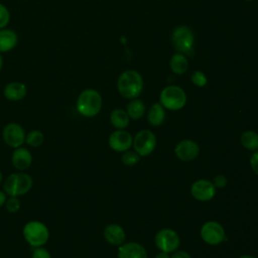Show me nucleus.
I'll list each match as a JSON object with an SVG mask.
<instances>
[{
	"mask_svg": "<svg viewBox=\"0 0 258 258\" xmlns=\"http://www.w3.org/2000/svg\"><path fill=\"white\" fill-rule=\"evenodd\" d=\"M117 89L122 97L126 99H135L142 92L143 79L137 71L127 70L119 76Z\"/></svg>",
	"mask_w": 258,
	"mask_h": 258,
	"instance_id": "f257e3e1",
	"label": "nucleus"
},
{
	"mask_svg": "<svg viewBox=\"0 0 258 258\" xmlns=\"http://www.w3.org/2000/svg\"><path fill=\"white\" fill-rule=\"evenodd\" d=\"M102 97L94 89L84 90L77 99V110L84 117H95L102 109Z\"/></svg>",
	"mask_w": 258,
	"mask_h": 258,
	"instance_id": "f03ea898",
	"label": "nucleus"
},
{
	"mask_svg": "<svg viewBox=\"0 0 258 258\" xmlns=\"http://www.w3.org/2000/svg\"><path fill=\"white\" fill-rule=\"evenodd\" d=\"M33 184L32 177L24 172L11 173L3 183L4 192L8 197H20L27 194Z\"/></svg>",
	"mask_w": 258,
	"mask_h": 258,
	"instance_id": "7ed1b4c3",
	"label": "nucleus"
},
{
	"mask_svg": "<svg viewBox=\"0 0 258 258\" xmlns=\"http://www.w3.org/2000/svg\"><path fill=\"white\" fill-rule=\"evenodd\" d=\"M25 241L33 248L42 247L49 239V230L45 224L40 221L27 222L22 230Z\"/></svg>",
	"mask_w": 258,
	"mask_h": 258,
	"instance_id": "20e7f679",
	"label": "nucleus"
},
{
	"mask_svg": "<svg viewBox=\"0 0 258 258\" xmlns=\"http://www.w3.org/2000/svg\"><path fill=\"white\" fill-rule=\"evenodd\" d=\"M159 101L163 108L170 111H177L184 107L186 103V94L180 87L170 85L162 89Z\"/></svg>",
	"mask_w": 258,
	"mask_h": 258,
	"instance_id": "39448f33",
	"label": "nucleus"
},
{
	"mask_svg": "<svg viewBox=\"0 0 258 258\" xmlns=\"http://www.w3.org/2000/svg\"><path fill=\"white\" fill-rule=\"evenodd\" d=\"M195 35L192 30L184 25L177 26L171 33V43L177 52L191 55L194 51Z\"/></svg>",
	"mask_w": 258,
	"mask_h": 258,
	"instance_id": "423d86ee",
	"label": "nucleus"
},
{
	"mask_svg": "<svg viewBox=\"0 0 258 258\" xmlns=\"http://www.w3.org/2000/svg\"><path fill=\"white\" fill-rule=\"evenodd\" d=\"M155 246L161 251L165 253L174 252L180 243L178 234L169 228H164L159 230L154 237Z\"/></svg>",
	"mask_w": 258,
	"mask_h": 258,
	"instance_id": "0eeeda50",
	"label": "nucleus"
},
{
	"mask_svg": "<svg viewBox=\"0 0 258 258\" xmlns=\"http://www.w3.org/2000/svg\"><path fill=\"white\" fill-rule=\"evenodd\" d=\"M133 148L142 157L153 152L156 146V137L150 130L143 129L136 133L133 138Z\"/></svg>",
	"mask_w": 258,
	"mask_h": 258,
	"instance_id": "6e6552de",
	"label": "nucleus"
},
{
	"mask_svg": "<svg viewBox=\"0 0 258 258\" xmlns=\"http://www.w3.org/2000/svg\"><path fill=\"white\" fill-rule=\"evenodd\" d=\"M25 136L26 133L23 127L15 122L5 125L2 131V137L5 144L14 149L22 146V144L25 142Z\"/></svg>",
	"mask_w": 258,
	"mask_h": 258,
	"instance_id": "1a4fd4ad",
	"label": "nucleus"
},
{
	"mask_svg": "<svg viewBox=\"0 0 258 258\" xmlns=\"http://www.w3.org/2000/svg\"><path fill=\"white\" fill-rule=\"evenodd\" d=\"M201 237L210 245H218L226 239V234L220 223L216 221H209L202 226Z\"/></svg>",
	"mask_w": 258,
	"mask_h": 258,
	"instance_id": "9d476101",
	"label": "nucleus"
},
{
	"mask_svg": "<svg viewBox=\"0 0 258 258\" xmlns=\"http://www.w3.org/2000/svg\"><path fill=\"white\" fill-rule=\"evenodd\" d=\"M108 142L109 146L114 151L124 152L131 148L133 144V137L128 131L124 129H117L111 133Z\"/></svg>",
	"mask_w": 258,
	"mask_h": 258,
	"instance_id": "9b49d317",
	"label": "nucleus"
},
{
	"mask_svg": "<svg viewBox=\"0 0 258 258\" xmlns=\"http://www.w3.org/2000/svg\"><path fill=\"white\" fill-rule=\"evenodd\" d=\"M191 196L200 202H208L216 195V186L208 179L196 180L190 187Z\"/></svg>",
	"mask_w": 258,
	"mask_h": 258,
	"instance_id": "f8f14e48",
	"label": "nucleus"
},
{
	"mask_svg": "<svg viewBox=\"0 0 258 258\" xmlns=\"http://www.w3.org/2000/svg\"><path fill=\"white\" fill-rule=\"evenodd\" d=\"M174 153L176 157L182 161H191L198 157L200 146L194 140L184 139L175 145Z\"/></svg>",
	"mask_w": 258,
	"mask_h": 258,
	"instance_id": "ddd939ff",
	"label": "nucleus"
},
{
	"mask_svg": "<svg viewBox=\"0 0 258 258\" xmlns=\"http://www.w3.org/2000/svg\"><path fill=\"white\" fill-rule=\"evenodd\" d=\"M118 258H147L145 248L137 242L123 243L118 248Z\"/></svg>",
	"mask_w": 258,
	"mask_h": 258,
	"instance_id": "4468645a",
	"label": "nucleus"
},
{
	"mask_svg": "<svg viewBox=\"0 0 258 258\" xmlns=\"http://www.w3.org/2000/svg\"><path fill=\"white\" fill-rule=\"evenodd\" d=\"M11 162L13 166L19 171L26 170L27 168L30 167L32 163V153L29 149L25 147H17L14 149L12 153Z\"/></svg>",
	"mask_w": 258,
	"mask_h": 258,
	"instance_id": "2eb2a0df",
	"label": "nucleus"
},
{
	"mask_svg": "<svg viewBox=\"0 0 258 258\" xmlns=\"http://www.w3.org/2000/svg\"><path fill=\"white\" fill-rule=\"evenodd\" d=\"M105 240L114 246H120L125 242L126 234L124 229L118 224H109L104 229Z\"/></svg>",
	"mask_w": 258,
	"mask_h": 258,
	"instance_id": "dca6fc26",
	"label": "nucleus"
},
{
	"mask_svg": "<svg viewBox=\"0 0 258 258\" xmlns=\"http://www.w3.org/2000/svg\"><path fill=\"white\" fill-rule=\"evenodd\" d=\"M27 93V88L23 83L20 82H11L4 87L3 94L4 97L9 101H20L22 100Z\"/></svg>",
	"mask_w": 258,
	"mask_h": 258,
	"instance_id": "f3484780",
	"label": "nucleus"
},
{
	"mask_svg": "<svg viewBox=\"0 0 258 258\" xmlns=\"http://www.w3.org/2000/svg\"><path fill=\"white\" fill-rule=\"evenodd\" d=\"M17 44V34L11 29H0V52L11 50Z\"/></svg>",
	"mask_w": 258,
	"mask_h": 258,
	"instance_id": "a211bd4d",
	"label": "nucleus"
},
{
	"mask_svg": "<svg viewBox=\"0 0 258 258\" xmlns=\"http://www.w3.org/2000/svg\"><path fill=\"white\" fill-rule=\"evenodd\" d=\"M165 120V111L160 103H154L147 114V121L152 126H160Z\"/></svg>",
	"mask_w": 258,
	"mask_h": 258,
	"instance_id": "6ab92c4d",
	"label": "nucleus"
},
{
	"mask_svg": "<svg viewBox=\"0 0 258 258\" xmlns=\"http://www.w3.org/2000/svg\"><path fill=\"white\" fill-rule=\"evenodd\" d=\"M170 70L176 75L184 74L188 69V60L183 53H174L170 58Z\"/></svg>",
	"mask_w": 258,
	"mask_h": 258,
	"instance_id": "aec40b11",
	"label": "nucleus"
},
{
	"mask_svg": "<svg viewBox=\"0 0 258 258\" xmlns=\"http://www.w3.org/2000/svg\"><path fill=\"white\" fill-rule=\"evenodd\" d=\"M129 116L122 109H114L110 114V122L116 129H125L129 125Z\"/></svg>",
	"mask_w": 258,
	"mask_h": 258,
	"instance_id": "412c9836",
	"label": "nucleus"
},
{
	"mask_svg": "<svg viewBox=\"0 0 258 258\" xmlns=\"http://www.w3.org/2000/svg\"><path fill=\"white\" fill-rule=\"evenodd\" d=\"M127 114L133 120L140 119L145 113V105L140 99H133L127 106Z\"/></svg>",
	"mask_w": 258,
	"mask_h": 258,
	"instance_id": "4be33fe9",
	"label": "nucleus"
},
{
	"mask_svg": "<svg viewBox=\"0 0 258 258\" xmlns=\"http://www.w3.org/2000/svg\"><path fill=\"white\" fill-rule=\"evenodd\" d=\"M241 143L250 151L258 150V134L252 130L245 131L241 136Z\"/></svg>",
	"mask_w": 258,
	"mask_h": 258,
	"instance_id": "5701e85b",
	"label": "nucleus"
},
{
	"mask_svg": "<svg viewBox=\"0 0 258 258\" xmlns=\"http://www.w3.org/2000/svg\"><path fill=\"white\" fill-rule=\"evenodd\" d=\"M44 141V135L40 130H31L25 136V142L31 147H38Z\"/></svg>",
	"mask_w": 258,
	"mask_h": 258,
	"instance_id": "b1692460",
	"label": "nucleus"
},
{
	"mask_svg": "<svg viewBox=\"0 0 258 258\" xmlns=\"http://www.w3.org/2000/svg\"><path fill=\"white\" fill-rule=\"evenodd\" d=\"M140 155L134 150H126L124 151L122 157H121V160L123 162V164L127 165V166H133L135 164H137L140 160Z\"/></svg>",
	"mask_w": 258,
	"mask_h": 258,
	"instance_id": "393cba45",
	"label": "nucleus"
},
{
	"mask_svg": "<svg viewBox=\"0 0 258 258\" xmlns=\"http://www.w3.org/2000/svg\"><path fill=\"white\" fill-rule=\"evenodd\" d=\"M5 208L10 214H16L21 207V203L18 197H9L5 202Z\"/></svg>",
	"mask_w": 258,
	"mask_h": 258,
	"instance_id": "a878e982",
	"label": "nucleus"
},
{
	"mask_svg": "<svg viewBox=\"0 0 258 258\" xmlns=\"http://www.w3.org/2000/svg\"><path fill=\"white\" fill-rule=\"evenodd\" d=\"M190 80H191L192 84L197 87H204L208 82L206 75L202 71L194 72L190 76Z\"/></svg>",
	"mask_w": 258,
	"mask_h": 258,
	"instance_id": "bb28decb",
	"label": "nucleus"
},
{
	"mask_svg": "<svg viewBox=\"0 0 258 258\" xmlns=\"http://www.w3.org/2000/svg\"><path fill=\"white\" fill-rule=\"evenodd\" d=\"M10 21V12L8 8L0 3V29L6 27Z\"/></svg>",
	"mask_w": 258,
	"mask_h": 258,
	"instance_id": "cd10ccee",
	"label": "nucleus"
},
{
	"mask_svg": "<svg viewBox=\"0 0 258 258\" xmlns=\"http://www.w3.org/2000/svg\"><path fill=\"white\" fill-rule=\"evenodd\" d=\"M31 258H51V256L47 249L43 247H37L34 248Z\"/></svg>",
	"mask_w": 258,
	"mask_h": 258,
	"instance_id": "c85d7f7f",
	"label": "nucleus"
},
{
	"mask_svg": "<svg viewBox=\"0 0 258 258\" xmlns=\"http://www.w3.org/2000/svg\"><path fill=\"white\" fill-rule=\"evenodd\" d=\"M250 165H251V168L254 171V173H256L258 175V150L254 151L253 154L251 155Z\"/></svg>",
	"mask_w": 258,
	"mask_h": 258,
	"instance_id": "c756f323",
	"label": "nucleus"
},
{
	"mask_svg": "<svg viewBox=\"0 0 258 258\" xmlns=\"http://www.w3.org/2000/svg\"><path fill=\"white\" fill-rule=\"evenodd\" d=\"M213 183L216 187H224L227 184V178L225 175L223 174H219L217 176H215Z\"/></svg>",
	"mask_w": 258,
	"mask_h": 258,
	"instance_id": "7c9ffc66",
	"label": "nucleus"
},
{
	"mask_svg": "<svg viewBox=\"0 0 258 258\" xmlns=\"http://www.w3.org/2000/svg\"><path fill=\"white\" fill-rule=\"evenodd\" d=\"M170 258H191L190 255L185 251H176L174 252Z\"/></svg>",
	"mask_w": 258,
	"mask_h": 258,
	"instance_id": "2f4dec72",
	"label": "nucleus"
},
{
	"mask_svg": "<svg viewBox=\"0 0 258 258\" xmlns=\"http://www.w3.org/2000/svg\"><path fill=\"white\" fill-rule=\"evenodd\" d=\"M6 200H7V195L4 192V190H0V208L5 205Z\"/></svg>",
	"mask_w": 258,
	"mask_h": 258,
	"instance_id": "473e14b6",
	"label": "nucleus"
},
{
	"mask_svg": "<svg viewBox=\"0 0 258 258\" xmlns=\"http://www.w3.org/2000/svg\"><path fill=\"white\" fill-rule=\"evenodd\" d=\"M155 258H170V256L168 255V253H165V252H159Z\"/></svg>",
	"mask_w": 258,
	"mask_h": 258,
	"instance_id": "72a5a7b5",
	"label": "nucleus"
},
{
	"mask_svg": "<svg viewBox=\"0 0 258 258\" xmlns=\"http://www.w3.org/2000/svg\"><path fill=\"white\" fill-rule=\"evenodd\" d=\"M239 258H257V257H254V256H252V255H242V256L239 257Z\"/></svg>",
	"mask_w": 258,
	"mask_h": 258,
	"instance_id": "f704fd0d",
	"label": "nucleus"
},
{
	"mask_svg": "<svg viewBox=\"0 0 258 258\" xmlns=\"http://www.w3.org/2000/svg\"><path fill=\"white\" fill-rule=\"evenodd\" d=\"M2 64H3V59H2V56H1V54H0V71H1V69H2Z\"/></svg>",
	"mask_w": 258,
	"mask_h": 258,
	"instance_id": "c9c22d12",
	"label": "nucleus"
},
{
	"mask_svg": "<svg viewBox=\"0 0 258 258\" xmlns=\"http://www.w3.org/2000/svg\"><path fill=\"white\" fill-rule=\"evenodd\" d=\"M2 179H3V176H2V172H1V170H0V184H1V182H2Z\"/></svg>",
	"mask_w": 258,
	"mask_h": 258,
	"instance_id": "e433bc0d",
	"label": "nucleus"
},
{
	"mask_svg": "<svg viewBox=\"0 0 258 258\" xmlns=\"http://www.w3.org/2000/svg\"><path fill=\"white\" fill-rule=\"evenodd\" d=\"M246 1H249V2H250V1H254V0H246Z\"/></svg>",
	"mask_w": 258,
	"mask_h": 258,
	"instance_id": "4c0bfd02",
	"label": "nucleus"
}]
</instances>
